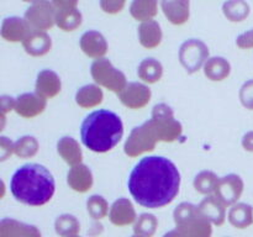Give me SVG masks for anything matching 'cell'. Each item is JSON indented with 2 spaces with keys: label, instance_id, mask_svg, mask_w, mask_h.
Returning <instances> with one entry per match:
<instances>
[{
  "label": "cell",
  "instance_id": "27",
  "mask_svg": "<svg viewBox=\"0 0 253 237\" xmlns=\"http://www.w3.org/2000/svg\"><path fill=\"white\" fill-rule=\"evenodd\" d=\"M137 76L143 83L155 84L162 79L163 66L155 58H146L137 68Z\"/></svg>",
  "mask_w": 253,
  "mask_h": 237
},
{
  "label": "cell",
  "instance_id": "42",
  "mask_svg": "<svg viewBox=\"0 0 253 237\" xmlns=\"http://www.w3.org/2000/svg\"><path fill=\"white\" fill-rule=\"evenodd\" d=\"M242 147L249 152H253V131L245 133L242 137Z\"/></svg>",
  "mask_w": 253,
  "mask_h": 237
},
{
  "label": "cell",
  "instance_id": "15",
  "mask_svg": "<svg viewBox=\"0 0 253 237\" xmlns=\"http://www.w3.org/2000/svg\"><path fill=\"white\" fill-rule=\"evenodd\" d=\"M35 89L39 95L44 99H52L59 94L62 89L61 78L56 72L51 69H43L39 73L35 84Z\"/></svg>",
  "mask_w": 253,
  "mask_h": 237
},
{
  "label": "cell",
  "instance_id": "14",
  "mask_svg": "<svg viewBox=\"0 0 253 237\" xmlns=\"http://www.w3.org/2000/svg\"><path fill=\"white\" fill-rule=\"evenodd\" d=\"M81 48L84 53L90 58H103L108 52V42H106L105 37L98 31H86L82 35L81 41Z\"/></svg>",
  "mask_w": 253,
  "mask_h": 237
},
{
  "label": "cell",
  "instance_id": "46",
  "mask_svg": "<svg viewBox=\"0 0 253 237\" xmlns=\"http://www.w3.org/2000/svg\"><path fill=\"white\" fill-rule=\"evenodd\" d=\"M69 237H79V236H77V235H74V236H69Z\"/></svg>",
  "mask_w": 253,
  "mask_h": 237
},
{
  "label": "cell",
  "instance_id": "1",
  "mask_svg": "<svg viewBox=\"0 0 253 237\" xmlns=\"http://www.w3.org/2000/svg\"><path fill=\"white\" fill-rule=\"evenodd\" d=\"M127 187L136 202L148 209H158L170 204L178 195L180 173L168 158L147 156L131 170Z\"/></svg>",
  "mask_w": 253,
  "mask_h": 237
},
{
  "label": "cell",
  "instance_id": "35",
  "mask_svg": "<svg viewBox=\"0 0 253 237\" xmlns=\"http://www.w3.org/2000/svg\"><path fill=\"white\" fill-rule=\"evenodd\" d=\"M86 209H88L89 215L93 219L100 220L108 215L109 205L108 201L101 195H91L86 200Z\"/></svg>",
  "mask_w": 253,
  "mask_h": 237
},
{
  "label": "cell",
  "instance_id": "33",
  "mask_svg": "<svg viewBox=\"0 0 253 237\" xmlns=\"http://www.w3.org/2000/svg\"><path fill=\"white\" fill-rule=\"evenodd\" d=\"M39 141L34 136H22L15 142L14 153L20 158H31L39 152Z\"/></svg>",
  "mask_w": 253,
  "mask_h": 237
},
{
  "label": "cell",
  "instance_id": "7",
  "mask_svg": "<svg viewBox=\"0 0 253 237\" xmlns=\"http://www.w3.org/2000/svg\"><path fill=\"white\" fill-rule=\"evenodd\" d=\"M151 118L160 131L162 142H174L182 136V123L175 120L172 108L167 104H157L153 108Z\"/></svg>",
  "mask_w": 253,
  "mask_h": 237
},
{
  "label": "cell",
  "instance_id": "19",
  "mask_svg": "<svg viewBox=\"0 0 253 237\" xmlns=\"http://www.w3.org/2000/svg\"><path fill=\"white\" fill-rule=\"evenodd\" d=\"M67 183L73 190L85 193L93 185V173L83 163L73 165L67 174Z\"/></svg>",
  "mask_w": 253,
  "mask_h": 237
},
{
  "label": "cell",
  "instance_id": "44",
  "mask_svg": "<svg viewBox=\"0 0 253 237\" xmlns=\"http://www.w3.org/2000/svg\"><path fill=\"white\" fill-rule=\"evenodd\" d=\"M24 2H31V4H35V2L42 1V0H22Z\"/></svg>",
  "mask_w": 253,
  "mask_h": 237
},
{
  "label": "cell",
  "instance_id": "45",
  "mask_svg": "<svg viewBox=\"0 0 253 237\" xmlns=\"http://www.w3.org/2000/svg\"><path fill=\"white\" fill-rule=\"evenodd\" d=\"M132 237H142V236H140V235H135V236H132Z\"/></svg>",
  "mask_w": 253,
  "mask_h": 237
},
{
  "label": "cell",
  "instance_id": "32",
  "mask_svg": "<svg viewBox=\"0 0 253 237\" xmlns=\"http://www.w3.org/2000/svg\"><path fill=\"white\" fill-rule=\"evenodd\" d=\"M220 178L211 170H203L194 178V188L200 194L211 195L215 193Z\"/></svg>",
  "mask_w": 253,
  "mask_h": 237
},
{
  "label": "cell",
  "instance_id": "12",
  "mask_svg": "<svg viewBox=\"0 0 253 237\" xmlns=\"http://www.w3.org/2000/svg\"><path fill=\"white\" fill-rule=\"evenodd\" d=\"M47 99L42 98L37 93H25L16 98L15 111L17 115L25 118H32L42 114L46 109Z\"/></svg>",
  "mask_w": 253,
  "mask_h": 237
},
{
  "label": "cell",
  "instance_id": "9",
  "mask_svg": "<svg viewBox=\"0 0 253 237\" xmlns=\"http://www.w3.org/2000/svg\"><path fill=\"white\" fill-rule=\"evenodd\" d=\"M25 19L32 29L47 31L56 24V9L51 1L42 0L32 4L25 11Z\"/></svg>",
  "mask_w": 253,
  "mask_h": 237
},
{
  "label": "cell",
  "instance_id": "39",
  "mask_svg": "<svg viewBox=\"0 0 253 237\" xmlns=\"http://www.w3.org/2000/svg\"><path fill=\"white\" fill-rule=\"evenodd\" d=\"M236 44L242 49L253 48V29L240 35L236 39Z\"/></svg>",
  "mask_w": 253,
  "mask_h": 237
},
{
  "label": "cell",
  "instance_id": "36",
  "mask_svg": "<svg viewBox=\"0 0 253 237\" xmlns=\"http://www.w3.org/2000/svg\"><path fill=\"white\" fill-rule=\"evenodd\" d=\"M239 98L244 108L253 110V79L242 84L241 89H240Z\"/></svg>",
  "mask_w": 253,
  "mask_h": 237
},
{
  "label": "cell",
  "instance_id": "23",
  "mask_svg": "<svg viewBox=\"0 0 253 237\" xmlns=\"http://www.w3.org/2000/svg\"><path fill=\"white\" fill-rule=\"evenodd\" d=\"M162 37L163 34L160 24L155 20L143 21L138 27V40L145 48L152 49L158 47L162 42Z\"/></svg>",
  "mask_w": 253,
  "mask_h": 237
},
{
  "label": "cell",
  "instance_id": "21",
  "mask_svg": "<svg viewBox=\"0 0 253 237\" xmlns=\"http://www.w3.org/2000/svg\"><path fill=\"white\" fill-rule=\"evenodd\" d=\"M199 209L211 221V224L221 226L225 222V219H226V205L216 195H208L199 204Z\"/></svg>",
  "mask_w": 253,
  "mask_h": 237
},
{
  "label": "cell",
  "instance_id": "4",
  "mask_svg": "<svg viewBox=\"0 0 253 237\" xmlns=\"http://www.w3.org/2000/svg\"><path fill=\"white\" fill-rule=\"evenodd\" d=\"M175 229L184 237H211V221L199 206L192 202H182L173 212Z\"/></svg>",
  "mask_w": 253,
  "mask_h": 237
},
{
  "label": "cell",
  "instance_id": "20",
  "mask_svg": "<svg viewBox=\"0 0 253 237\" xmlns=\"http://www.w3.org/2000/svg\"><path fill=\"white\" fill-rule=\"evenodd\" d=\"M0 237H41V232L34 225L14 219H2L0 222Z\"/></svg>",
  "mask_w": 253,
  "mask_h": 237
},
{
  "label": "cell",
  "instance_id": "13",
  "mask_svg": "<svg viewBox=\"0 0 253 237\" xmlns=\"http://www.w3.org/2000/svg\"><path fill=\"white\" fill-rule=\"evenodd\" d=\"M32 30L34 29L26 21V19L10 16L2 21L1 37L9 42H22L29 36Z\"/></svg>",
  "mask_w": 253,
  "mask_h": 237
},
{
  "label": "cell",
  "instance_id": "28",
  "mask_svg": "<svg viewBox=\"0 0 253 237\" xmlns=\"http://www.w3.org/2000/svg\"><path fill=\"white\" fill-rule=\"evenodd\" d=\"M131 16L137 21H148L158 14V0H133L130 5Z\"/></svg>",
  "mask_w": 253,
  "mask_h": 237
},
{
  "label": "cell",
  "instance_id": "3",
  "mask_svg": "<svg viewBox=\"0 0 253 237\" xmlns=\"http://www.w3.org/2000/svg\"><path fill=\"white\" fill-rule=\"evenodd\" d=\"M123 136L124 123L121 118L106 109L93 111L82 122V142L93 152H109L120 142Z\"/></svg>",
  "mask_w": 253,
  "mask_h": 237
},
{
  "label": "cell",
  "instance_id": "5",
  "mask_svg": "<svg viewBox=\"0 0 253 237\" xmlns=\"http://www.w3.org/2000/svg\"><path fill=\"white\" fill-rule=\"evenodd\" d=\"M158 142H162L160 131L152 118H150L131 131L124 146V152L128 157L135 158L155 150Z\"/></svg>",
  "mask_w": 253,
  "mask_h": 237
},
{
  "label": "cell",
  "instance_id": "37",
  "mask_svg": "<svg viewBox=\"0 0 253 237\" xmlns=\"http://www.w3.org/2000/svg\"><path fill=\"white\" fill-rule=\"evenodd\" d=\"M126 0H100V7L106 14H118L124 9Z\"/></svg>",
  "mask_w": 253,
  "mask_h": 237
},
{
  "label": "cell",
  "instance_id": "10",
  "mask_svg": "<svg viewBox=\"0 0 253 237\" xmlns=\"http://www.w3.org/2000/svg\"><path fill=\"white\" fill-rule=\"evenodd\" d=\"M244 193V180L237 174H227L220 178L214 195H216L226 206L236 204Z\"/></svg>",
  "mask_w": 253,
  "mask_h": 237
},
{
  "label": "cell",
  "instance_id": "31",
  "mask_svg": "<svg viewBox=\"0 0 253 237\" xmlns=\"http://www.w3.org/2000/svg\"><path fill=\"white\" fill-rule=\"evenodd\" d=\"M54 230L56 234L61 237L74 236L81 230V224L73 215L63 214L57 217L54 221Z\"/></svg>",
  "mask_w": 253,
  "mask_h": 237
},
{
  "label": "cell",
  "instance_id": "24",
  "mask_svg": "<svg viewBox=\"0 0 253 237\" xmlns=\"http://www.w3.org/2000/svg\"><path fill=\"white\" fill-rule=\"evenodd\" d=\"M203 69L208 79L212 81H221L231 73V64L224 57H210L205 62Z\"/></svg>",
  "mask_w": 253,
  "mask_h": 237
},
{
  "label": "cell",
  "instance_id": "29",
  "mask_svg": "<svg viewBox=\"0 0 253 237\" xmlns=\"http://www.w3.org/2000/svg\"><path fill=\"white\" fill-rule=\"evenodd\" d=\"M82 12L77 7L56 10V25L63 31H74L82 25Z\"/></svg>",
  "mask_w": 253,
  "mask_h": 237
},
{
  "label": "cell",
  "instance_id": "2",
  "mask_svg": "<svg viewBox=\"0 0 253 237\" xmlns=\"http://www.w3.org/2000/svg\"><path fill=\"white\" fill-rule=\"evenodd\" d=\"M10 192L17 201L31 206L48 202L56 192L52 173L39 163H27L12 174Z\"/></svg>",
  "mask_w": 253,
  "mask_h": 237
},
{
  "label": "cell",
  "instance_id": "41",
  "mask_svg": "<svg viewBox=\"0 0 253 237\" xmlns=\"http://www.w3.org/2000/svg\"><path fill=\"white\" fill-rule=\"evenodd\" d=\"M53 4L54 9H71V7H77L78 5V0H51Z\"/></svg>",
  "mask_w": 253,
  "mask_h": 237
},
{
  "label": "cell",
  "instance_id": "38",
  "mask_svg": "<svg viewBox=\"0 0 253 237\" xmlns=\"http://www.w3.org/2000/svg\"><path fill=\"white\" fill-rule=\"evenodd\" d=\"M14 146L15 142L9 140L5 136L0 137V159L5 160L14 153Z\"/></svg>",
  "mask_w": 253,
  "mask_h": 237
},
{
  "label": "cell",
  "instance_id": "18",
  "mask_svg": "<svg viewBox=\"0 0 253 237\" xmlns=\"http://www.w3.org/2000/svg\"><path fill=\"white\" fill-rule=\"evenodd\" d=\"M109 219L116 226H127L136 221V211L132 202L126 198L116 200L110 207Z\"/></svg>",
  "mask_w": 253,
  "mask_h": 237
},
{
  "label": "cell",
  "instance_id": "16",
  "mask_svg": "<svg viewBox=\"0 0 253 237\" xmlns=\"http://www.w3.org/2000/svg\"><path fill=\"white\" fill-rule=\"evenodd\" d=\"M27 54L32 57H41L48 53L52 48V40L46 31L32 30L29 36L21 42Z\"/></svg>",
  "mask_w": 253,
  "mask_h": 237
},
{
  "label": "cell",
  "instance_id": "34",
  "mask_svg": "<svg viewBox=\"0 0 253 237\" xmlns=\"http://www.w3.org/2000/svg\"><path fill=\"white\" fill-rule=\"evenodd\" d=\"M158 221L155 215L142 214L135 222L133 232L135 235H140L142 237H152L157 230Z\"/></svg>",
  "mask_w": 253,
  "mask_h": 237
},
{
  "label": "cell",
  "instance_id": "22",
  "mask_svg": "<svg viewBox=\"0 0 253 237\" xmlns=\"http://www.w3.org/2000/svg\"><path fill=\"white\" fill-rule=\"evenodd\" d=\"M57 152L61 156L62 159L71 167L79 164L83 159V152H82L78 141L74 140L71 136H64L59 138L57 142Z\"/></svg>",
  "mask_w": 253,
  "mask_h": 237
},
{
  "label": "cell",
  "instance_id": "40",
  "mask_svg": "<svg viewBox=\"0 0 253 237\" xmlns=\"http://www.w3.org/2000/svg\"><path fill=\"white\" fill-rule=\"evenodd\" d=\"M0 103H1V116H5V114L9 113V111L15 110V103H16V99L11 98L9 95H2L0 98Z\"/></svg>",
  "mask_w": 253,
  "mask_h": 237
},
{
  "label": "cell",
  "instance_id": "11",
  "mask_svg": "<svg viewBox=\"0 0 253 237\" xmlns=\"http://www.w3.org/2000/svg\"><path fill=\"white\" fill-rule=\"evenodd\" d=\"M118 95L126 108L138 110V109L145 108L150 103L152 93H151V89L145 84L132 81V83H127V85Z\"/></svg>",
  "mask_w": 253,
  "mask_h": 237
},
{
  "label": "cell",
  "instance_id": "25",
  "mask_svg": "<svg viewBox=\"0 0 253 237\" xmlns=\"http://www.w3.org/2000/svg\"><path fill=\"white\" fill-rule=\"evenodd\" d=\"M104 93L100 85L86 84L78 89L76 93V103L83 109H91L103 103Z\"/></svg>",
  "mask_w": 253,
  "mask_h": 237
},
{
  "label": "cell",
  "instance_id": "6",
  "mask_svg": "<svg viewBox=\"0 0 253 237\" xmlns=\"http://www.w3.org/2000/svg\"><path fill=\"white\" fill-rule=\"evenodd\" d=\"M91 77L94 81L100 86H104L108 90L114 91V93H120L126 85L125 74L118 68L113 66L108 58H98L93 62L90 68Z\"/></svg>",
  "mask_w": 253,
  "mask_h": 237
},
{
  "label": "cell",
  "instance_id": "17",
  "mask_svg": "<svg viewBox=\"0 0 253 237\" xmlns=\"http://www.w3.org/2000/svg\"><path fill=\"white\" fill-rule=\"evenodd\" d=\"M161 7L173 25H183L189 20L190 0H161Z\"/></svg>",
  "mask_w": 253,
  "mask_h": 237
},
{
  "label": "cell",
  "instance_id": "30",
  "mask_svg": "<svg viewBox=\"0 0 253 237\" xmlns=\"http://www.w3.org/2000/svg\"><path fill=\"white\" fill-rule=\"evenodd\" d=\"M251 7L245 0H227L222 5L224 16L231 22H241L249 17Z\"/></svg>",
  "mask_w": 253,
  "mask_h": 237
},
{
  "label": "cell",
  "instance_id": "26",
  "mask_svg": "<svg viewBox=\"0 0 253 237\" xmlns=\"http://www.w3.org/2000/svg\"><path fill=\"white\" fill-rule=\"evenodd\" d=\"M229 221L236 229H247L253 224V209L246 202H236L229 210Z\"/></svg>",
  "mask_w": 253,
  "mask_h": 237
},
{
  "label": "cell",
  "instance_id": "8",
  "mask_svg": "<svg viewBox=\"0 0 253 237\" xmlns=\"http://www.w3.org/2000/svg\"><path fill=\"white\" fill-rule=\"evenodd\" d=\"M209 59V48L203 41L190 39L183 42L179 48V62L188 73L193 74L204 67Z\"/></svg>",
  "mask_w": 253,
  "mask_h": 237
},
{
  "label": "cell",
  "instance_id": "43",
  "mask_svg": "<svg viewBox=\"0 0 253 237\" xmlns=\"http://www.w3.org/2000/svg\"><path fill=\"white\" fill-rule=\"evenodd\" d=\"M163 237H184V236H183V235L180 234L177 229H175V230H172V231L167 232V234H166Z\"/></svg>",
  "mask_w": 253,
  "mask_h": 237
}]
</instances>
